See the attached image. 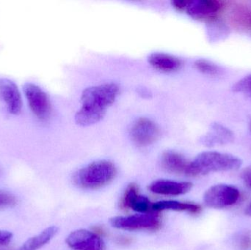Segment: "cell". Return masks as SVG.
<instances>
[{
  "mask_svg": "<svg viewBox=\"0 0 251 250\" xmlns=\"http://www.w3.org/2000/svg\"><path fill=\"white\" fill-rule=\"evenodd\" d=\"M119 87L115 83L95 85L84 90L81 96L82 107L75 114L76 124L89 126L101 121L107 108L119 96Z\"/></svg>",
  "mask_w": 251,
  "mask_h": 250,
  "instance_id": "1",
  "label": "cell"
},
{
  "mask_svg": "<svg viewBox=\"0 0 251 250\" xmlns=\"http://www.w3.org/2000/svg\"><path fill=\"white\" fill-rule=\"evenodd\" d=\"M242 164V160L232 154L205 151L199 154L190 162L187 176H204L216 172L237 170L241 167Z\"/></svg>",
  "mask_w": 251,
  "mask_h": 250,
  "instance_id": "2",
  "label": "cell"
},
{
  "mask_svg": "<svg viewBox=\"0 0 251 250\" xmlns=\"http://www.w3.org/2000/svg\"><path fill=\"white\" fill-rule=\"evenodd\" d=\"M116 168L108 161H99L79 170L74 176V182L85 189H97L109 184L114 179Z\"/></svg>",
  "mask_w": 251,
  "mask_h": 250,
  "instance_id": "3",
  "label": "cell"
},
{
  "mask_svg": "<svg viewBox=\"0 0 251 250\" xmlns=\"http://www.w3.org/2000/svg\"><path fill=\"white\" fill-rule=\"evenodd\" d=\"M113 227L122 230L156 231L161 227L159 216L155 213H145L128 217H116L110 220Z\"/></svg>",
  "mask_w": 251,
  "mask_h": 250,
  "instance_id": "4",
  "label": "cell"
},
{
  "mask_svg": "<svg viewBox=\"0 0 251 250\" xmlns=\"http://www.w3.org/2000/svg\"><path fill=\"white\" fill-rule=\"evenodd\" d=\"M240 191L231 185L218 184L209 188L203 196L205 205L209 208L221 209L237 204Z\"/></svg>",
  "mask_w": 251,
  "mask_h": 250,
  "instance_id": "5",
  "label": "cell"
},
{
  "mask_svg": "<svg viewBox=\"0 0 251 250\" xmlns=\"http://www.w3.org/2000/svg\"><path fill=\"white\" fill-rule=\"evenodd\" d=\"M129 135L132 142L137 146H149L158 140L160 136V129L153 120L141 117L132 123Z\"/></svg>",
  "mask_w": 251,
  "mask_h": 250,
  "instance_id": "6",
  "label": "cell"
},
{
  "mask_svg": "<svg viewBox=\"0 0 251 250\" xmlns=\"http://www.w3.org/2000/svg\"><path fill=\"white\" fill-rule=\"evenodd\" d=\"M24 92L34 114L43 121L48 120L51 115V104L47 93L32 83L25 84Z\"/></svg>",
  "mask_w": 251,
  "mask_h": 250,
  "instance_id": "7",
  "label": "cell"
},
{
  "mask_svg": "<svg viewBox=\"0 0 251 250\" xmlns=\"http://www.w3.org/2000/svg\"><path fill=\"white\" fill-rule=\"evenodd\" d=\"M66 243L74 250H104V243L101 238L94 232L78 230L72 232Z\"/></svg>",
  "mask_w": 251,
  "mask_h": 250,
  "instance_id": "8",
  "label": "cell"
},
{
  "mask_svg": "<svg viewBox=\"0 0 251 250\" xmlns=\"http://www.w3.org/2000/svg\"><path fill=\"white\" fill-rule=\"evenodd\" d=\"M0 98L12 114L17 115L22 110V97L18 87L13 81L0 78Z\"/></svg>",
  "mask_w": 251,
  "mask_h": 250,
  "instance_id": "9",
  "label": "cell"
},
{
  "mask_svg": "<svg viewBox=\"0 0 251 250\" xmlns=\"http://www.w3.org/2000/svg\"><path fill=\"white\" fill-rule=\"evenodd\" d=\"M221 8L218 0H188L184 10L194 19H205L215 16Z\"/></svg>",
  "mask_w": 251,
  "mask_h": 250,
  "instance_id": "10",
  "label": "cell"
},
{
  "mask_svg": "<svg viewBox=\"0 0 251 250\" xmlns=\"http://www.w3.org/2000/svg\"><path fill=\"white\" fill-rule=\"evenodd\" d=\"M234 134L221 123H215L210 126L207 133L201 137L200 142L207 147L228 145L234 141Z\"/></svg>",
  "mask_w": 251,
  "mask_h": 250,
  "instance_id": "11",
  "label": "cell"
},
{
  "mask_svg": "<svg viewBox=\"0 0 251 250\" xmlns=\"http://www.w3.org/2000/svg\"><path fill=\"white\" fill-rule=\"evenodd\" d=\"M152 204L146 197L138 193V188L135 184H130L126 189L122 200V206L130 208L137 212L145 214L151 209Z\"/></svg>",
  "mask_w": 251,
  "mask_h": 250,
  "instance_id": "12",
  "label": "cell"
},
{
  "mask_svg": "<svg viewBox=\"0 0 251 250\" xmlns=\"http://www.w3.org/2000/svg\"><path fill=\"white\" fill-rule=\"evenodd\" d=\"M193 184L190 182H176L169 180H157L151 183L149 189L158 195L178 196L184 195L191 190Z\"/></svg>",
  "mask_w": 251,
  "mask_h": 250,
  "instance_id": "13",
  "label": "cell"
},
{
  "mask_svg": "<svg viewBox=\"0 0 251 250\" xmlns=\"http://www.w3.org/2000/svg\"><path fill=\"white\" fill-rule=\"evenodd\" d=\"M160 161L161 166L165 171L187 176L190 162L179 153L174 151H165L161 156Z\"/></svg>",
  "mask_w": 251,
  "mask_h": 250,
  "instance_id": "14",
  "label": "cell"
},
{
  "mask_svg": "<svg viewBox=\"0 0 251 250\" xmlns=\"http://www.w3.org/2000/svg\"><path fill=\"white\" fill-rule=\"evenodd\" d=\"M148 60L152 67L165 73L177 71L182 66V62L179 58L165 53H153L149 55Z\"/></svg>",
  "mask_w": 251,
  "mask_h": 250,
  "instance_id": "15",
  "label": "cell"
},
{
  "mask_svg": "<svg viewBox=\"0 0 251 250\" xmlns=\"http://www.w3.org/2000/svg\"><path fill=\"white\" fill-rule=\"evenodd\" d=\"M151 210L155 212L158 211H187L190 214H199L201 211V207L197 204L190 203H181L174 201H162L152 204Z\"/></svg>",
  "mask_w": 251,
  "mask_h": 250,
  "instance_id": "16",
  "label": "cell"
},
{
  "mask_svg": "<svg viewBox=\"0 0 251 250\" xmlns=\"http://www.w3.org/2000/svg\"><path fill=\"white\" fill-rule=\"evenodd\" d=\"M57 227L51 226L41 232L40 234L28 239L17 250H37L48 243L57 233Z\"/></svg>",
  "mask_w": 251,
  "mask_h": 250,
  "instance_id": "17",
  "label": "cell"
},
{
  "mask_svg": "<svg viewBox=\"0 0 251 250\" xmlns=\"http://www.w3.org/2000/svg\"><path fill=\"white\" fill-rule=\"evenodd\" d=\"M194 66L199 72L209 76H217L222 72V69L218 65L204 59L196 60Z\"/></svg>",
  "mask_w": 251,
  "mask_h": 250,
  "instance_id": "18",
  "label": "cell"
},
{
  "mask_svg": "<svg viewBox=\"0 0 251 250\" xmlns=\"http://www.w3.org/2000/svg\"><path fill=\"white\" fill-rule=\"evenodd\" d=\"M211 39L218 41L224 39V37L228 35V29L225 24L221 22H212L209 29Z\"/></svg>",
  "mask_w": 251,
  "mask_h": 250,
  "instance_id": "19",
  "label": "cell"
},
{
  "mask_svg": "<svg viewBox=\"0 0 251 250\" xmlns=\"http://www.w3.org/2000/svg\"><path fill=\"white\" fill-rule=\"evenodd\" d=\"M232 91L234 92L245 94L248 96L251 97V74L245 76L239 80L232 87Z\"/></svg>",
  "mask_w": 251,
  "mask_h": 250,
  "instance_id": "20",
  "label": "cell"
},
{
  "mask_svg": "<svg viewBox=\"0 0 251 250\" xmlns=\"http://www.w3.org/2000/svg\"><path fill=\"white\" fill-rule=\"evenodd\" d=\"M16 198L14 195L8 192H0V209L14 206Z\"/></svg>",
  "mask_w": 251,
  "mask_h": 250,
  "instance_id": "21",
  "label": "cell"
},
{
  "mask_svg": "<svg viewBox=\"0 0 251 250\" xmlns=\"http://www.w3.org/2000/svg\"><path fill=\"white\" fill-rule=\"evenodd\" d=\"M237 245L241 250H247L251 248V232L246 231L240 234L237 239Z\"/></svg>",
  "mask_w": 251,
  "mask_h": 250,
  "instance_id": "22",
  "label": "cell"
},
{
  "mask_svg": "<svg viewBox=\"0 0 251 250\" xmlns=\"http://www.w3.org/2000/svg\"><path fill=\"white\" fill-rule=\"evenodd\" d=\"M12 238H13V234L10 232L0 230V246L10 243Z\"/></svg>",
  "mask_w": 251,
  "mask_h": 250,
  "instance_id": "23",
  "label": "cell"
},
{
  "mask_svg": "<svg viewBox=\"0 0 251 250\" xmlns=\"http://www.w3.org/2000/svg\"><path fill=\"white\" fill-rule=\"evenodd\" d=\"M242 179L245 185L251 189V167L245 169L242 173Z\"/></svg>",
  "mask_w": 251,
  "mask_h": 250,
  "instance_id": "24",
  "label": "cell"
},
{
  "mask_svg": "<svg viewBox=\"0 0 251 250\" xmlns=\"http://www.w3.org/2000/svg\"><path fill=\"white\" fill-rule=\"evenodd\" d=\"M139 94L143 98H150L151 95V92L147 89V88H140L138 91Z\"/></svg>",
  "mask_w": 251,
  "mask_h": 250,
  "instance_id": "25",
  "label": "cell"
},
{
  "mask_svg": "<svg viewBox=\"0 0 251 250\" xmlns=\"http://www.w3.org/2000/svg\"><path fill=\"white\" fill-rule=\"evenodd\" d=\"M118 239H119V243L122 244V245H127L131 242V239L126 237H119Z\"/></svg>",
  "mask_w": 251,
  "mask_h": 250,
  "instance_id": "26",
  "label": "cell"
},
{
  "mask_svg": "<svg viewBox=\"0 0 251 250\" xmlns=\"http://www.w3.org/2000/svg\"><path fill=\"white\" fill-rule=\"evenodd\" d=\"M246 214L249 217H251V202L248 205L246 208Z\"/></svg>",
  "mask_w": 251,
  "mask_h": 250,
  "instance_id": "27",
  "label": "cell"
}]
</instances>
